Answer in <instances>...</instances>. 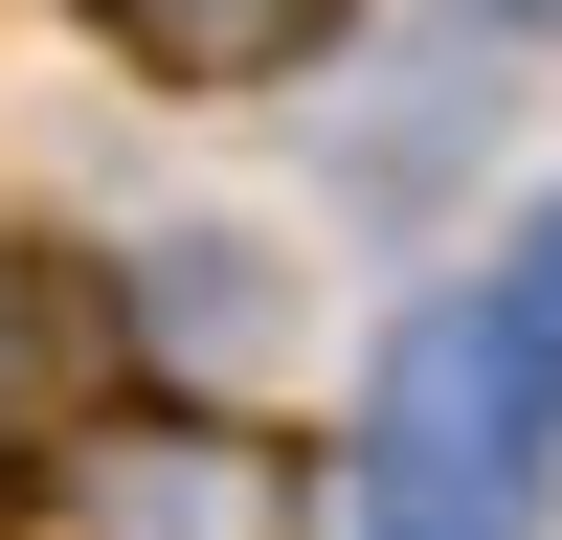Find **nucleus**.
Wrapping results in <instances>:
<instances>
[{"label": "nucleus", "instance_id": "f257e3e1", "mask_svg": "<svg viewBox=\"0 0 562 540\" xmlns=\"http://www.w3.org/2000/svg\"><path fill=\"white\" fill-rule=\"evenodd\" d=\"M540 473H562V383L518 315H405L383 405H360V540H540Z\"/></svg>", "mask_w": 562, "mask_h": 540}, {"label": "nucleus", "instance_id": "f03ea898", "mask_svg": "<svg viewBox=\"0 0 562 540\" xmlns=\"http://www.w3.org/2000/svg\"><path fill=\"white\" fill-rule=\"evenodd\" d=\"M68 518L90 540H293V450L225 428V405H113L68 450Z\"/></svg>", "mask_w": 562, "mask_h": 540}, {"label": "nucleus", "instance_id": "7ed1b4c3", "mask_svg": "<svg viewBox=\"0 0 562 540\" xmlns=\"http://www.w3.org/2000/svg\"><path fill=\"white\" fill-rule=\"evenodd\" d=\"M158 90H270L293 45H338V0H90Z\"/></svg>", "mask_w": 562, "mask_h": 540}, {"label": "nucleus", "instance_id": "20e7f679", "mask_svg": "<svg viewBox=\"0 0 562 540\" xmlns=\"http://www.w3.org/2000/svg\"><path fill=\"white\" fill-rule=\"evenodd\" d=\"M495 315H518V338H540V383H562V225L518 248V293H495Z\"/></svg>", "mask_w": 562, "mask_h": 540}, {"label": "nucleus", "instance_id": "39448f33", "mask_svg": "<svg viewBox=\"0 0 562 540\" xmlns=\"http://www.w3.org/2000/svg\"><path fill=\"white\" fill-rule=\"evenodd\" d=\"M0 405H23V315H0Z\"/></svg>", "mask_w": 562, "mask_h": 540}]
</instances>
